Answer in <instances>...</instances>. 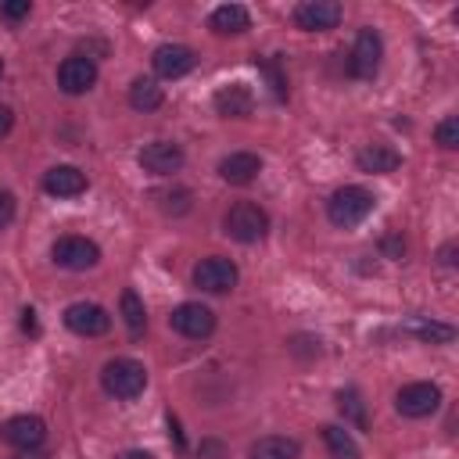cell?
I'll return each instance as SVG.
<instances>
[{
	"label": "cell",
	"mask_w": 459,
	"mask_h": 459,
	"mask_svg": "<svg viewBox=\"0 0 459 459\" xmlns=\"http://www.w3.org/2000/svg\"><path fill=\"white\" fill-rule=\"evenodd\" d=\"M100 387H104L111 398H118V402H133V398H140L143 387H147V369H143V362H136V359H129V355L108 359L104 369H100Z\"/></svg>",
	"instance_id": "7a4b0ae2"
},
{
	"label": "cell",
	"mask_w": 459,
	"mask_h": 459,
	"mask_svg": "<svg viewBox=\"0 0 459 459\" xmlns=\"http://www.w3.org/2000/svg\"><path fill=\"white\" fill-rule=\"evenodd\" d=\"M258 172H262V158L255 151H233L219 158V179L230 186H247L258 179Z\"/></svg>",
	"instance_id": "9a60e30c"
},
{
	"label": "cell",
	"mask_w": 459,
	"mask_h": 459,
	"mask_svg": "<svg viewBox=\"0 0 459 459\" xmlns=\"http://www.w3.org/2000/svg\"><path fill=\"white\" fill-rule=\"evenodd\" d=\"M437 405H441V387L430 380H412L394 391V412L405 420H423V416L437 412Z\"/></svg>",
	"instance_id": "8992f818"
},
{
	"label": "cell",
	"mask_w": 459,
	"mask_h": 459,
	"mask_svg": "<svg viewBox=\"0 0 459 459\" xmlns=\"http://www.w3.org/2000/svg\"><path fill=\"white\" fill-rule=\"evenodd\" d=\"M169 434L176 437V445L183 448V434H179V423H176V416H169Z\"/></svg>",
	"instance_id": "e575fe53"
},
{
	"label": "cell",
	"mask_w": 459,
	"mask_h": 459,
	"mask_svg": "<svg viewBox=\"0 0 459 459\" xmlns=\"http://www.w3.org/2000/svg\"><path fill=\"white\" fill-rule=\"evenodd\" d=\"M0 437H4V445L18 448V452H36L47 441V423L36 412H18V416L4 420Z\"/></svg>",
	"instance_id": "ba28073f"
},
{
	"label": "cell",
	"mask_w": 459,
	"mask_h": 459,
	"mask_svg": "<svg viewBox=\"0 0 459 459\" xmlns=\"http://www.w3.org/2000/svg\"><path fill=\"white\" fill-rule=\"evenodd\" d=\"M344 18V7L337 0H301L294 7V25L301 32H326V29H337Z\"/></svg>",
	"instance_id": "7c38bea8"
},
{
	"label": "cell",
	"mask_w": 459,
	"mask_h": 459,
	"mask_svg": "<svg viewBox=\"0 0 459 459\" xmlns=\"http://www.w3.org/2000/svg\"><path fill=\"white\" fill-rule=\"evenodd\" d=\"M32 14V4L29 0H4L0 4V18L4 22H22V18H29Z\"/></svg>",
	"instance_id": "83f0119b"
},
{
	"label": "cell",
	"mask_w": 459,
	"mask_h": 459,
	"mask_svg": "<svg viewBox=\"0 0 459 459\" xmlns=\"http://www.w3.org/2000/svg\"><path fill=\"white\" fill-rule=\"evenodd\" d=\"M247 459H301V441L287 437V434H265V437L251 441Z\"/></svg>",
	"instance_id": "ffe728a7"
},
{
	"label": "cell",
	"mask_w": 459,
	"mask_h": 459,
	"mask_svg": "<svg viewBox=\"0 0 459 459\" xmlns=\"http://www.w3.org/2000/svg\"><path fill=\"white\" fill-rule=\"evenodd\" d=\"M337 405H341V412H344L348 423H355L359 430H366V402H362V394L355 387H344L337 394Z\"/></svg>",
	"instance_id": "484cf974"
},
{
	"label": "cell",
	"mask_w": 459,
	"mask_h": 459,
	"mask_svg": "<svg viewBox=\"0 0 459 459\" xmlns=\"http://www.w3.org/2000/svg\"><path fill=\"white\" fill-rule=\"evenodd\" d=\"M151 65L161 79H183L186 72H194L197 65V54L186 47V43H161L154 54H151Z\"/></svg>",
	"instance_id": "5bb4252c"
},
{
	"label": "cell",
	"mask_w": 459,
	"mask_h": 459,
	"mask_svg": "<svg viewBox=\"0 0 459 459\" xmlns=\"http://www.w3.org/2000/svg\"><path fill=\"white\" fill-rule=\"evenodd\" d=\"M373 208H377L373 190H366V186H359V183H348V186H337V190L330 194V201H326V219H330L337 230H351V226H359Z\"/></svg>",
	"instance_id": "6da1fadb"
},
{
	"label": "cell",
	"mask_w": 459,
	"mask_h": 459,
	"mask_svg": "<svg viewBox=\"0 0 459 459\" xmlns=\"http://www.w3.org/2000/svg\"><path fill=\"white\" fill-rule=\"evenodd\" d=\"M118 308H122V319H126L129 333H143V326H147V308H143V301H140V294H136L133 287L122 290Z\"/></svg>",
	"instance_id": "d4e9b609"
},
{
	"label": "cell",
	"mask_w": 459,
	"mask_h": 459,
	"mask_svg": "<svg viewBox=\"0 0 459 459\" xmlns=\"http://www.w3.org/2000/svg\"><path fill=\"white\" fill-rule=\"evenodd\" d=\"M97 61L86 57V54H68L61 65H57V90L68 93V97H79V93H90L97 86Z\"/></svg>",
	"instance_id": "9c48e42d"
},
{
	"label": "cell",
	"mask_w": 459,
	"mask_h": 459,
	"mask_svg": "<svg viewBox=\"0 0 459 459\" xmlns=\"http://www.w3.org/2000/svg\"><path fill=\"white\" fill-rule=\"evenodd\" d=\"M222 230H226V237H233L237 244H258V240H265V233H269V215H265V208H258L255 201H237V204H230L226 215H222Z\"/></svg>",
	"instance_id": "3957f363"
},
{
	"label": "cell",
	"mask_w": 459,
	"mask_h": 459,
	"mask_svg": "<svg viewBox=\"0 0 459 459\" xmlns=\"http://www.w3.org/2000/svg\"><path fill=\"white\" fill-rule=\"evenodd\" d=\"M14 215H18L14 194H11V190H0V230H7V226L14 222Z\"/></svg>",
	"instance_id": "f1b7e54d"
},
{
	"label": "cell",
	"mask_w": 459,
	"mask_h": 459,
	"mask_svg": "<svg viewBox=\"0 0 459 459\" xmlns=\"http://www.w3.org/2000/svg\"><path fill=\"white\" fill-rule=\"evenodd\" d=\"M402 330L412 333V337H420L423 344H448V341L455 337V326H452V323H437V319H427V316L405 319Z\"/></svg>",
	"instance_id": "7402d4cb"
},
{
	"label": "cell",
	"mask_w": 459,
	"mask_h": 459,
	"mask_svg": "<svg viewBox=\"0 0 459 459\" xmlns=\"http://www.w3.org/2000/svg\"><path fill=\"white\" fill-rule=\"evenodd\" d=\"M136 161H140V169L151 172V176H172V172L183 169L186 154H183V147H179L176 140H151V143L140 147Z\"/></svg>",
	"instance_id": "8fae6325"
},
{
	"label": "cell",
	"mask_w": 459,
	"mask_h": 459,
	"mask_svg": "<svg viewBox=\"0 0 459 459\" xmlns=\"http://www.w3.org/2000/svg\"><path fill=\"white\" fill-rule=\"evenodd\" d=\"M380 61H384V39H380V32L369 29V25L359 29V32H355V43H351V50H348V75L369 82V79H377Z\"/></svg>",
	"instance_id": "277c9868"
},
{
	"label": "cell",
	"mask_w": 459,
	"mask_h": 459,
	"mask_svg": "<svg viewBox=\"0 0 459 459\" xmlns=\"http://www.w3.org/2000/svg\"><path fill=\"white\" fill-rule=\"evenodd\" d=\"M380 251H384L387 258H402V255H405V240H402L398 233H387V237L380 240Z\"/></svg>",
	"instance_id": "f546056e"
},
{
	"label": "cell",
	"mask_w": 459,
	"mask_h": 459,
	"mask_svg": "<svg viewBox=\"0 0 459 459\" xmlns=\"http://www.w3.org/2000/svg\"><path fill=\"white\" fill-rule=\"evenodd\" d=\"M0 75H4V57H0Z\"/></svg>",
	"instance_id": "d590c367"
},
{
	"label": "cell",
	"mask_w": 459,
	"mask_h": 459,
	"mask_svg": "<svg viewBox=\"0 0 459 459\" xmlns=\"http://www.w3.org/2000/svg\"><path fill=\"white\" fill-rule=\"evenodd\" d=\"M237 283H240V269L233 258L208 255L194 265V287H201L204 294H230Z\"/></svg>",
	"instance_id": "52a82bcc"
},
{
	"label": "cell",
	"mask_w": 459,
	"mask_h": 459,
	"mask_svg": "<svg viewBox=\"0 0 459 459\" xmlns=\"http://www.w3.org/2000/svg\"><path fill=\"white\" fill-rule=\"evenodd\" d=\"M154 201H158V208H161L165 215H172V219H179V215H186V212L194 208V194H190L186 186L158 190V194H154Z\"/></svg>",
	"instance_id": "cb8c5ba5"
},
{
	"label": "cell",
	"mask_w": 459,
	"mask_h": 459,
	"mask_svg": "<svg viewBox=\"0 0 459 459\" xmlns=\"http://www.w3.org/2000/svg\"><path fill=\"white\" fill-rule=\"evenodd\" d=\"M22 330H25V333H39V326H36V312H32V308L22 312Z\"/></svg>",
	"instance_id": "d6a6232c"
},
{
	"label": "cell",
	"mask_w": 459,
	"mask_h": 459,
	"mask_svg": "<svg viewBox=\"0 0 459 459\" xmlns=\"http://www.w3.org/2000/svg\"><path fill=\"white\" fill-rule=\"evenodd\" d=\"M323 441H326V448H330L333 459H359V445H355V437L344 427L326 423L323 427Z\"/></svg>",
	"instance_id": "603a6c76"
},
{
	"label": "cell",
	"mask_w": 459,
	"mask_h": 459,
	"mask_svg": "<svg viewBox=\"0 0 459 459\" xmlns=\"http://www.w3.org/2000/svg\"><path fill=\"white\" fill-rule=\"evenodd\" d=\"M455 255H459V244H455V240H448V244H441V251H437V262L452 269V265H455Z\"/></svg>",
	"instance_id": "4dcf8cb0"
},
{
	"label": "cell",
	"mask_w": 459,
	"mask_h": 459,
	"mask_svg": "<svg viewBox=\"0 0 459 459\" xmlns=\"http://www.w3.org/2000/svg\"><path fill=\"white\" fill-rule=\"evenodd\" d=\"M43 190L50 197H79L86 194V172L75 165H50L43 172Z\"/></svg>",
	"instance_id": "e0dca14e"
},
{
	"label": "cell",
	"mask_w": 459,
	"mask_h": 459,
	"mask_svg": "<svg viewBox=\"0 0 459 459\" xmlns=\"http://www.w3.org/2000/svg\"><path fill=\"white\" fill-rule=\"evenodd\" d=\"M169 326L176 333L190 337V341H204L215 330V312L208 305H201V301H183V305H176L169 312Z\"/></svg>",
	"instance_id": "30bf717a"
},
{
	"label": "cell",
	"mask_w": 459,
	"mask_h": 459,
	"mask_svg": "<svg viewBox=\"0 0 459 459\" xmlns=\"http://www.w3.org/2000/svg\"><path fill=\"white\" fill-rule=\"evenodd\" d=\"M212 104L222 118H247L255 111V93L247 82H226L222 90H215Z\"/></svg>",
	"instance_id": "2e32d148"
},
{
	"label": "cell",
	"mask_w": 459,
	"mask_h": 459,
	"mask_svg": "<svg viewBox=\"0 0 459 459\" xmlns=\"http://www.w3.org/2000/svg\"><path fill=\"white\" fill-rule=\"evenodd\" d=\"M115 459H154V452H147V448H126Z\"/></svg>",
	"instance_id": "836d02e7"
},
{
	"label": "cell",
	"mask_w": 459,
	"mask_h": 459,
	"mask_svg": "<svg viewBox=\"0 0 459 459\" xmlns=\"http://www.w3.org/2000/svg\"><path fill=\"white\" fill-rule=\"evenodd\" d=\"M50 258L57 269H68V273H86L100 262V247L90 240V237H79V233H65L50 244Z\"/></svg>",
	"instance_id": "5b68a950"
},
{
	"label": "cell",
	"mask_w": 459,
	"mask_h": 459,
	"mask_svg": "<svg viewBox=\"0 0 459 459\" xmlns=\"http://www.w3.org/2000/svg\"><path fill=\"white\" fill-rule=\"evenodd\" d=\"M355 165L369 176H387L402 165V154L391 147V143H366L359 154H355Z\"/></svg>",
	"instance_id": "d6986e66"
},
{
	"label": "cell",
	"mask_w": 459,
	"mask_h": 459,
	"mask_svg": "<svg viewBox=\"0 0 459 459\" xmlns=\"http://www.w3.org/2000/svg\"><path fill=\"white\" fill-rule=\"evenodd\" d=\"M165 104V90L158 86V79H151V75H136L133 82H129V108L133 111H158Z\"/></svg>",
	"instance_id": "44dd1931"
},
{
	"label": "cell",
	"mask_w": 459,
	"mask_h": 459,
	"mask_svg": "<svg viewBox=\"0 0 459 459\" xmlns=\"http://www.w3.org/2000/svg\"><path fill=\"white\" fill-rule=\"evenodd\" d=\"M11 126H14V111L7 104H0V140L11 133Z\"/></svg>",
	"instance_id": "1f68e13d"
},
{
	"label": "cell",
	"mask_w": 459,
	"mask_h": 459,
	"mask_svg": "<svg viewBox=\"0 0 459 459\" xmlns=\"http://www.w3.org/2000/svg\"><path fill=\"white\" fill-rule=\"evenodd\" d=\"M208 29L215 36H240L251 29V14L244 4H219L212 14H208Z\"/></svg>",
	"instance_id": "ac0fdd59"
},
{
	"label": "cell",
	"mask_w": 459,
	"mask_h": 459,
	"mask_svg": "<svg viewBox=\"0 0 459 459\" xmlns=\"http://www.w3.org/2000/svg\"><path fill=\"white\" fill-rule=\"evenodd\" d=\"M434 143L445 147V151H455V147H459V118H455V115H445V118L434 126Z\"/></svg>",
	"instance_id": "4316f807"
},
{
	"label": "cell",
	"mask_w": 459,
	"mask_h": 459,
	"mask_svg": "<svg viewBox=\"0 0 459 459\" xmlns=\"http://www.w3.org/2000/svg\"><path fill=\"white\" fill-rule=\"evenodd\" d=\"M61 319H65V326H68L72 333H79V337H100V333L111 330V316H108V308H100L97 301H72Z\"/></svg>",
	"instance_id": "4fadbf2b"
}]
</instances>
